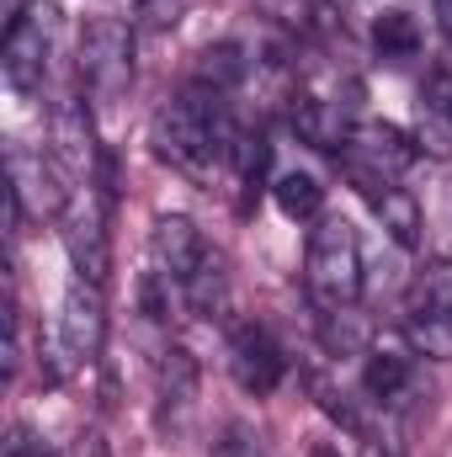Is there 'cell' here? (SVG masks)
Masks as SVG:
<instances>
[{
	"label": "cell",
	"instance_id": "obj_1",
	"mask_svg": "<svg viewBox=\"0 0 452 457\" xmlns=\"http://www.w3.org/2000/svg\"><path fill=\"white\" fill-rule=\"evenodd\" d=\"M234 133H239V122L229 117V102L203 91V86H187L181 96H171L149 122L155 154L165 165H176L181 176H192V181H208L219 165H229Z\"/></svg>",
	"mask_w": 452,
	"mask_h": 457
},
{
	"label": "cell",
	"instance_id": "obj_2",
	"mask_svg": "<svg viewBox=\"0 0 452 457\" xmlns=\"http://www.w3.org/2000/svg\"><path fill=\"white\" fill-rule=\"evenodd\" d=\"M304 287L314 298L320 314L331 309H356L362 298V239L340 213L320 219L309 228V250H304Z\"/></svg>",
	"mask_w": 452,
	"mask_h": 457
},
{
	"label": "cell",
	"instance_id": "obj_3",
	"mask_svg": "<svg viewBox=\"0 0 452 457\" xmlns=\"http://www.w3.org/2000/svg\"><path fill=\"white\" fill-rule=\"evenodd\" d=\"M415 154H421L415 138L399 133L394 122H356L351 138H346V149H340L336 160L346 165V176L356 181L362 197H378L383 187H394V181L410 170Z\"/></svg>",
	"mask_w": 452,
	"mask_h": 457
},
{
	"label": "cell",
	"instance_id": "obj_4",
	"mask_svg": "<svg viewBox=\"0 0 452 457\" xmlns=\"http://www.w3.org/2000/svg\"><path fill=\"white\" fill-rule=\"evenodd\" d=\"M80 80L96 102H117L133 80V27L122 16H96L80 37Z\"/></svg>",
	"mask_w": 452,
	"mask_h": 457
},
{
	"label": "cell",
	"instance_id": "obj_5",
	"mask_svg": "<svg viewBox=\"0 0 452 457\" xmlns=\"http://www.w3.org/2000/svg\"><path fill=\"white\" fill-rule=\"evenodd\" d=\"M5 170H11V181H5L11 234H16L21 219H64V208H70L75 192L64 187V170H59L54 160H43V154H32V149H11Z\"/></svg>",
	"mask_w": 452,
	"mask_h": 457
},
{
	"label": "cell",
	"instance_id": "obj_6",
	"mask_svg": "<svg viewBox=\"0 0 452 457\" xmlns=\"http://www.w3.org/2000/svg\"><path fill=\"white\" fill-rule=\"evenodd\" d=\"M48 32H54V5H38V11H27L21 21L5 27L0 70H5L11 91H38L43 86V75H48Z\"/></svg>",
	"mask_w": 452,
	"mask_h": 457
},
{
	"label": "cell",
	"instance_id": "obj_7",
	"mask_svg": "<svg viewBox=\"0 0 452 457\" xmlns=\"http://www.w3.org/2000/svg\"><path fill=\"white\" fill-rule=\"evenodd\" d=\"M59 224H64V250H70L75 277L102 282V277H107V208H102V197H96L91 187L75 192Z\"/></svg>",
	"mask_w": 452,
	"mask_h": 457
},
{
	"label": "cell",
	"instance_id": "obj_8",
	"mask_svg": "<svg viewBox=\"0 0 452 457\" xmlns=\"http://www.w3.org/2000/svg\"><path fill=\"white\" fill-rule=\"evenodd\" d=\"M229 372H234V383L250 399H266L288 378V356H282V345L272 341L266 325H234V336H229Z\"/></svg>",
	"mask_w": 452,
	"mask_h": 457
},
{
	"label": "cell",
	"instance_id": "obj_9",
	"mask_svg": "<svg viewBox=\"0 0 452 457\" xmlns=\"http://www.w3.org/2000/svg\"><path fill=\"white\" fill-rule=\"evenodd\" d=\"M102 336H107L102 282L75 277L70 293H64V309H59V356H64V361H91V356L102 351Z\"/></svg>",
	"mask_w": 452,
	"mask_h": 457
},
{
	"label": "cell",
	"instance_id": "obj_10",
	"mask_svg": "<svg viewBox=\"0 0 452 457\" xmlns=\"http://www.w3.org/2000/svg\"><path fill=\"white\" fill-rule=\"evenodd\" d=\"M203 261H208V239L192 219H181V213L155 219V234H149V266L155 271H165L171 282H187Z\"/></svg>",
	"mask_w": 452,
	"mask_h": 457
},
{
	"label": "cell",
	"instance_id": "obj_11",
	"mask_svg": "<svg viewBox=\"0 0 452 457\" xmlns=\"http://www.w3.org/2000/svg\"><path fill=\"white\" fill-rule=\"evenodd\" d=\"M415 383V351L405 345H372L367 351V367H362V388L372 404H399Z\"/></svg>",
	"mask_w": 452,
	"mask_h": 457
},
{
	"label": "cell",
	"instance_id": "obj_12",
	"mask_svg": "<svg viewBox=\"0 0 452 457\" xmlns=\"http://www.w3.org/2000/svg\"><path fill=\"white\" fill-rule=\"evenodd\" d=\"M54 165L64 176H91V165H96V133H91V112L80 102H64L54 112Z\"/></svg>",
	"mask_w": 452,
	"mask_h": 457
},
{
	"label": "cell",
	"instance_id": "obj_13",
	"mask_svg": "<svg viewBox=\"0 0 452 457\" xmlns=\"http://www.w3.org/2000/svg\"><path fill=\"white\" fill-rule=\"evenodd\" d=\"M415 149L421 154H452V75H431L415 107Z\"/></svg>",
	"mask_w": 452,
	"mask_h": 457
},
{
	"label": "cell",
	"instance_id": "obj_14",
	"mask_svg": "<svg viewBox=\"0 0 452 457\" xmlns=\"http://www.w3.org/2000/svg\"><path fill=\"white\" fill-rule=\"evenodd\" d=\"M181 298L197 320H213V325H229V309H234V287H229V266L224 255L208 250V261L181 282Z\"/></svg>",
	"mask_w": 452,
	"mask_h": 457
},
{
	"label": "cell",
	"instance_id": "obj_15",
	"mask_svg": "<svg viewBox=\"0 0 452 457\" xmlns=\"http://www.w3.org/2000/svg\"><path fill=\"white\" fill-rule=\"evenodd\" d=\"M372 54H378L383 64H405V59H415V54H421V21H415V11H405V5H383V11L372 16Z\"/></svg>",
	"mask_w": 452,
	"mask_h": 457
},
{
	"label": "cell",
	"instance_id": "obj_16",
	"mask_svg": "<svg viewBox=\"0 0 452 457\" xmlns=\"http://www.w3.org/2000/svg\"><path fill=\"white\" fill-rule=\"evenodd\" d=\"M155 388H160L165 415H171V410H176V415L192 410V399H197V361H192L187 345H165V351H160V361H155Z\"/></svg>",
	"mask_w": 452,
	"mask_h": 457
},
{
	"label": "cell",
	"instance_id": "obj_17",
	"mask_svg": "<svg viewBox=\"0 0 452 457\" xmlns=\"http://www.w3.org/2000/svg\"><path fill=\"white\" fill-rule=\"evenodd\" d=\"M245 75H250V54H245V43H213V48L197 54L192 86H203V91H213V96H229Z\"/></svg>",
	"mask_w": 452,
	"mask_h": 457
},
{
	"label": "cell",
	"instance_id": "obj_18",
	"mask_svg": "<svg viewBox=\"0 0 452 457\" xmlns=\"http://www.w3.org/2000/svg\"><path fill=\"white\" fill-rule=\"evenodd\" d=\"M367 203H372V213L383 219L389 239H394L399 250H415V245H421V203H415L405 187H383V192L367 197Z\"/></svg>",
	"mask_w": 452,
	"mask_h": 457
},
{
	"label": "cell",
	"instance_id": "obj_19",
	"mask_svg": "<svg viewBox=\"0 0 452 457\" xmlns=\"http://www.w3.org/2000/svg\"><path fill=\"white\" fill-rule=\"evenodd\" d=\"M272 203L282 208V219L304 224V219H320V208H325V187H320L309 170H282V176L272 181Z\"/></svg>",
	"mask_w": 452,
	"mask_h": 457
},
{
	"label": "cell",
	"instance_id": "obj_20",
	"mask_svg": "<svg viewBox=\"0 0 452 457\" xmlns=\"http://www.w3.org/2000/svg\"><path fill=\"white\" fill-rule=\"evenodd\" d=\"M410 314H452V261H426L415 271Z\"/></svg>",
	"mask_w": 452,
	"mask_h": 457
},
{
	"label": "cell",
	"instance_id": "obj_21",
	"mask_svg": "<svg viewBox=\"0 0 452 457\" xmlns=\"http://www.w3.org/2000/svg\"><path fill=\"white\" fill-rule=\"evenodd\" d=\"M405 341L415 356L452 361V314H410L405 320Z\"/></svg>",
	"mask_w": 452,
	"mask_h": 457
},
{
	"label": "cell",
	"instance_id": "obj_22",
	"mask_svg": "<svg viewBox=\"0 0 452 457\" xmlns=\"http://www.w3.org/2000/svg\"><path fill=\"white\" fill-rule=\"evenodd\" d=\"M266 165H272V144H266V133H261V128H239L234 144H229V170H234L245 187H261Z\"/></svg>",
	"mask_w": 452,
	"mask_h": 457
},
{
	"label": "cell",
	"instance_id": "obj_23",
	"mask_svg": "<svg viewBox=\"0 0 452 457\" xmlns=\"http://www.w3.org/2000/svg\"><path fill=\"white\" fill-rule=\"evenodd\" d=\"M325 325V345L340 351V356H351V351H362L367 345V330H362V320H356V309H331V314H320Z\"/></svg>",
	"mask_w": 452,
	"mask_h": 457
},
{
	"label": "cell",
	"instance_id": "obj_24",
	"mask_svg": "<svg viewBox=\"0 0 452 457\" xmlns=\"http://www.w3.org/2000/svg\"><path fill=\"white\" fill-rule=\"evenodd\" d=\"M213 457H272V447H266V436H261L250 420H229L224 436H219V447H213Z\"/></svg>",
	"mask_w": 452,
	"mask_h": 457
},
{
	"label": "cell",
	"instance_id": "obj_25",
	"mask_svg": "<svg viewBox=\"0 0 452 457\" xmlns=\"http://www.w3.org/2000/svg\"><path fill=\"white\" fill-rule=\"evenodd\" d=\"M187 5H192V0H138V16H144L149 27H176V21L187 16Z\"/></svg>",
	"mask_w": 452,
	"mask_h": 457
},
{
	"label": "cell",
	"instance_id": "obj_26",
	"mask_svg": "<svg viewBox=\"0 0 452 457\" xmlns=\"http://www.w3.org/2000/svg\"><path fill=\"white\" fill-rule=\"evenodd\" d=\"M5 457H54V447H48L43 436H32L27 426H16L11 442H5Z\"/></svg>",
	"mask_w": 452,
	"mask_h": 457
},
{
	"label": "cell",
	"instance_id": "obj_27",
	"mask_svg": "<svg viewBox=\"0 0 452 457\" xmlns=\"http://www.w3.org/2000/svg\"><path fill=\"white\" fill-rule=\"evenodd\" d=\"M0 16H5V27L21 21V16H27V0H0Z\"/></svg>",
	"mask_w": 452,
	"mask_h": 457
},
{
	"label": "cell",
	"instance_id": "obj_28",
	"mask_svg": "<svg viewBox=\"0 0 452 457\" xmlns=\"http://www.w3.org/2000/svg\"><path fill=\"white\" fill-rule=\"evenodd\" d=\"M431 5H437V27L452 37V0H431Z\"/></svg>",
	"mask_w": 452,
	"mask_h": 457
},
{
	"label": "cell",
	"instance_id": "obj_29",
	"mask_svg": "<svg viewBox=\"0 0 452 457\" xmlns=\"http://www.w3.org/2000/svg\"><path fill=\"white\" fill-rule=\"evenodd\" d=\"M309 457H340V447H314Z\"/></svg>",
	"mask_w": 452,
	"mask_h": 457
},
{
	"label": "cell",
	"instance_id": "obj_30",
	"mask_svg": "<svg viewBox=\"0 0 452 457\" xmlns=\"http://www.w3.org/2000/svg\"><path fill=\"white\" fill-rule=\"evenodd\" d=\"M362 457H383V453H378V447H367V453H362Z\"/></svg>",
	"mask_w": 452,
	"mask_h": 457
}]
</instances>
